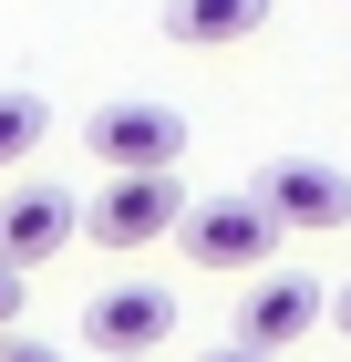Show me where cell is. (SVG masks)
I'll return each mask as SVG.
<instances>
[{"instance_id": "obj_5", "label": "cell", "mask_w": 351, "mask_h": 362, "mask_svg": "<svg viewBox=\"0 0 351 362\" xmlns=\"http://www.w3.org/2000/svg\"><path fill=\"white\" fill-rule=\"evenodd\" d=\"M83 145H93L104 176H165L176 156H186V114H165V104H104L93 124H83Z\"/></svg>"}, {"instance_id": "obj_1", "label": "cell", "mask_w": 351, "mask_h": 362, "mask_svg": "<svg viewBox=\"0 0 351 362\" xmlns=\"http://www.w3.org/2000/svg\"><path fill=\"white\" fill-rule=\"evenodd\" d=\"M279 238H290V228H279L258 197H196L186 228H176V249H186L207 279H258L279 259Z\"/></svg>"}, {"instance_id": "obj_3", "label": "cell", "mask_w": 351, "mask_h": 362, "mask_svg": "<svg viewBox=\"0 0 351 362\" xmlns=\"http://www.w3.org/2000/svg\"><path fill=\"white\" fill-rule=\"evenodd\" d=\"M83 341H93L104 362H155L165 341H176V290H155V279L93 290V300H83Z\"/></svg>"}, {"instance_id": "obj_4", "label": "cell", "mask_w": 351, "mask_h": 362, "mask_svg": "<svg viewBox=\"0 0 351 362\" xmlns=\"http://www.w3.org/2000/svg\"><path fill=\"white\" fill-rule=\"evenodd\" d=\"M248 197H258L290 238H331V228H351V176L321 166V156H279V166H258Z\"/></svg>"}, {"instance_id": "obj_6", "label": "cell", "mask_w": 351, "mask_h": 362, "mask_svg": "<svg viewBox=\"0 0 351 362\" xmlns=\"http://www.w3.org/2000/svg\"><path fill=\"white\" fill-rule=\"evenodd\" d=\"M331 321V300H321V279H299V269H258L238 290V341L248 352H290V341H310Z\"/></svg>"}, {"instance_id": "obj_11", "label": "cell", "mask_w": 351, "mask_h": 362, "mask_svg": "<svg viewBox=\"0 0 351 362\" xmlns=\"http://www.w3.org/2000/svg\"><path fill=\"white\" fill-rule=\"evenodd\" d=\"M0 362H62L52 341H21V332H0Z\"/></svg>"}, {"instance_id": "obj_2", "label": "cell", "mask_w": 351, "mask_h": 362, "mask_svg": "<svg viewBox=\"0 0 351 362\" xmlns=\"http://www.w3.org/2000/svg\"><path fill=\"white\" fill-rule=\"evenodd\" d=\"M186 207L196 197L176 187V166L165 176H114L104 197H83V238H93V249H155V238H176V228H186Z\"/></svg>"}, {"instance_id": "obj_8", "label": "cell", "mask_w": 351, "mask_h": 362, "mask_svg": "<svg viewBox=\"0 0 351 362\" xmlns=\"http://www.w3.org/2000/svg\"><path fill=\"white\" fill-rule=\"evenodd\" d=\"M258 21H269V0H165V42H186V52L248 42Z\"/></svg>"}, {"instance_id": "obj_9", "label": "cell", "mask_w": 351, "mask_h": 362, "mask_svg": "<svg viewBox=\"0 0 351 362\" xmlns=\"http://www.w3.org/2000/svg\"><path fill=\"white\" fill-rule=\"evenodd\" d=\"M42 135H52V104L42 93H0V166H21Z\"/></svg>"}, {"instance_id": "obj_12", "label": "cell", "mask_w": 351, "mask_h": 362, "mask_svg": "<svg viewBox=\"0 0 351 362\" xmlns=\"http://www.w3.org/2000/svg\"><path fill=\"white\" fill-rule=\"evenodd\" d=\"M331 332L351 341V279H341V290H331Z\"/></svg>"}, {"instance_id": "obj_7", "label": "cell", "mask_w": 351, "mask_h": 362, "mask_svg": "<svg viewBox=\"0 0 351 362\" xmlns=\"http://www.w3.org/2000/svg\"><path fill=\"white\" fill-rule=\"evenodd\" d=\"M73 238H83V197L73 187H42V176H31V187L0 197V259H11V269H42V259L73 249Z\"/></svg>"}, {"instance_id": "obj_10", "label": "cell", "mask_w": 351, "mask_h": 362, "mask_svg": "<svg viewBox=\"0 0 351 362\" xmlns=\"http://www.w3.org/2000/svg\"><path fill=\"white\" fill-rule=\"evenodd\" d=\"M21 290H31V279L11 269V259H0V332H11V321H21Z\"/></svg>"}, {"instance_id": "obj_13", "label": "cell", "mask_w": 351, "mask_h": 362, "mask_svg": "<svg viewBox=\"0 0 351 362\" xmlns=\"http://www.w3.org/2000/svg\"><path fill=\"white\" fill-rule=\"evenodd\" d=\"M207 362H279V352H248V341H227V352H207Z\"/></svg>"}]
</instances>
